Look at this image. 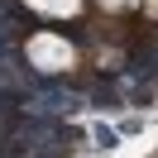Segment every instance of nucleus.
I'll list each match as a JSON object with an SVG mask.
<instances>
[{
    "label": "nucleus",
    "instance_id": "7ed1b4c3",
    "mask_svg": "<svg viewBox=\"0 0 158 158\" xmlns=\"http://www.w3.org/2000/svg\"><path fill=\"white\" fill-rule=\"evenodd\" d=\"M91 139H96L101 148H115V139H120V134H115V129H106V125H96V134H91Z\"/></svg>",
    "mask_w": 158,
    "mask_h": 158
},
{
    "label": "nucleus",
    "instance_id": "f257e3e1",
    "mask_svg": "<svg viewBox=\"0 0 158 158\" xmlns=\"http://www.w3.org/2000/svg\"><path fill=\"white\" fill-rule=\"evenodd\" d=\"M19 110H24V115L58 120V115L81 110V96H72V91H62V86H34V91H24V96H19Z\"/></svg>",
    "mask_w": 158,
    "mask_h": 158
},
{
    "label": "nucleus",
    "instance_id": "f03ea898",
    "mask_svg": "<svg viewBox=\"0 0 158 158\" xmlns=\"http://www.w3.org/2000/svg\"><path fill=\"white\" fill-rule=\"evenodd\" d=\"M91 106H101V110H115V106H125V91H120V81H101V86L91 91Z\"/></svg>",
    "mask_w": 158,
    "mask_h": 158
}]
</instances>
